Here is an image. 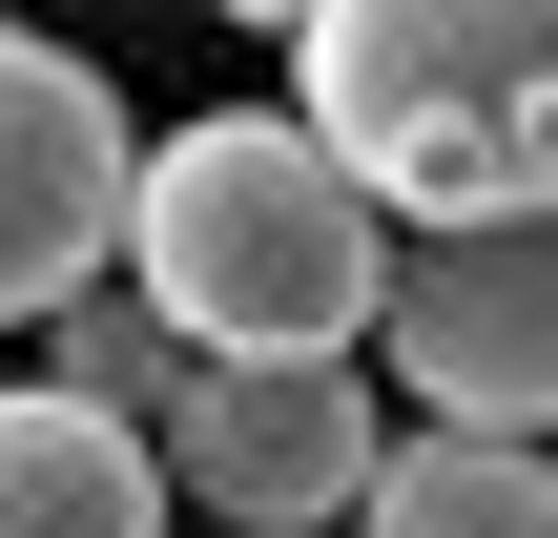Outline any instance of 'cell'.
Listing matches in <instances>:
<instances>
[{
	"label": "cell",
	"instance_id": "cell-7",
	"mask_svg": "<svg viewBox=\"0 0 558 538\" xmlns=\"http://www.w3.org/2000/svg\"><path fill=\"white\" fill-rule=\"evenodd\" d=\"M352 538H558V456L538 435H373Z\"/></svg>",
	"mask_w": 558,
	"mask_h": 538
},
{
	"label": "cell",
	"instance_id": "cell-3",
	"mask_svg": "<svg viewBox=\"0 0 558 538\" xmlns=\"http://www.w3.org/2000/svg\"><path fill=\"white\" fill-rule=\"evenodd\" d=\"M373 352L414 394V435H538L558 415V249L538 228H435L373 270Z\"/></svg>",
	"mask_w": 558,
	"mask_h": 538
},
{
	"label": "cell",
	"instance_id": "cell-2",
	"mask_svg": "<svg viewBox=\"0 0 558 538\" xmlns=\"http://www.w3.org/2000/svg\"><path fill=\"white\" fill-rule=\"evenodd\" d=\"M290 124L331 187L435 249V228H538L558 187V21L538 0H311L290 21Z\"/></svg>",
	"mask_w": 558,
	"mask_h": 538
},
{
	"label": "cell",
	"instance_id": "cell-5",
	"mask_svg": "<svg viewBox=\"0 0 558 538\" xmlns=\"http://www.w3.org/2000/svg\"><path fill=\"white\" fill-rule=\"evenodd\" d=\"M373 435H393L373 373H186L166 435H145V477L186 518H228V538H331L352 477H373Z\"/></svg>",
	"mask_w": 558,
	"mask_h": 538
},
{
	"label": "cell",
	"instance_id": "cell-6",
	"mask_svg": "<svg viewBox=\"0 0 558 538\" xmlns=\"http://www.w3.org/2000/svg\"><path fill=\"white\" fill-rule=\"evenodd\" d=\"M0 538H166V477H145V435L62 415V394L21 373V394H0Z\"/></svg>",
	"mask_w": 558,
	"mask_h": 538
},
{
	"label": "cell",
	"instance_id": "cell-4",
	"mask_svg": "<svg viewBox=\"0 0 558 538\" xmlns=\"http://www.w3.org/2000/svg\"><path fill=\"white\" fill-rule=\"evenodd\" d=\"M124 166H145L124 83H104L83 41L0 21V332H41L62 290H104V249H124Z\"/></svg>",
	"mask_w": 558,
	"mask_h": 538
},
{
	"label": "cell",
	"instance_id": "cell-1",
	"mask_svg": "<svg viewBox=\"0 0 558 538\" xmlns=\"http://www.w3.org/2000/svg\"><path fill=\"white\" fill-rule=\"evenodd\" d=\"M393 228L331 187V145L290 104H207L124 166V311L186 373H352Z\"/></svg>",
	"mask_w": 558,
	"mask_h": 538
}]
</instances>
